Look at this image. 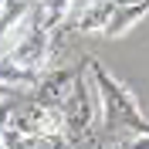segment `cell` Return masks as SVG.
Returning a JSON list of instances; mask_svg holds the SVG:
<instances>
[{"instance_id": "cell-1", "label": "cell", "mask_w": 149, "mask_h": 149, "mask_svg": "<svg viewBox=\"0 0 149 149\" xmlns=\"http://www.w3.org/2000/svg\"><path fill=\"white\" fill-rule=\"evenodd\" d=\"M88 68H92V78H95V92L102 98L105 125H109V129L125 125V129H132V132H149V122H146V115H142L139 102L132 98L129 88H125L115 74H109V68H105L102 61L88 58Z\"/></svg>"}, {"instance_id": "cell-2", "label": "cell", "mask_w": 149, "mask_h": 149, "mask_svg": "<svg viewBox=\"0 0 149 149\" xmlns=\"http://www.w3.org/2000/svg\"><path fill=\"white\" fill-rule=\"evenodd\" d=\"M88 78H92V68H88V58H85V65L74 74L71 95H68L65 109H61L71 142H85V136H88L92 125H95V102H92V81H88Z\"/></svg>"}, {"instance_id": "cell-3", "label": "cell", "mask_w": 149, "mask_h": 149, "mask_svg": "<svg viewBox=\"0 0 149 149\" xmlns=\"http://www.w3.org/2000/svg\"><path fill=\"white\" fill-rule=\"evenodd\" d=\"M129 0H92L88 7H81L78 20H74V31L78 34H105L109 20L119 14V7H125Z\"/></svg>"}, {"instance_id": "cell-4", "label": "cell", "mask_w": 149, "mask_h": 149, "mask_svg": "<svg viewBox=\"0 0 149 149\" xmlns=\"http://www.w3.org/2000/svg\"><path fill=\"white\" fill-rule=\"evenodd\" d=\"M71 85H74V74L71 71H51L41 78L37 85V105L44 109H65L68 95H71Z\"/></svg>"}, {"instance_id": "cell-5", "label": "cell", "mask_w": 149, "mask_h": 149, "mask_svg": "<svg viewBox=\"0 0 149 149\" xmlns=\"http://www.w3.org/2000/svg\"><path fill=\"white\" fill-rule=\"evenodd\" d=\"M146 14H149V0H129V3L119 7V14L109 20V27H105L102 37H122V34H129Z\"/></svg>"}, {"instance_id": "cell-6", "label": "cell", "mask_w": 149, "mask_h": 149, "mask_svg": "<svg viewBox=\"0 0 149 149\" xmlns=\"http://www.w3.org/2000/svg\"><path fill=\"white\" fill-rule=\"evenodd\" d=\"M0 78H3V88H34V85H41L44 74L34 71V68L17 65V61H10V58H3V71H0Z\"/></svg>"}, {"instance_id": "cell-7", "label": "cell", "mask_w": 149, "mask_h": 149, "mask_svg": "<svg viewBox=\"0 0 149 149\" xmlns=\"http://www.w3.org/2000/svg\"><path fill=\"white\" fill-rule=\"evenodd\" d=\"M68 10H71V0H41V27L54 34L65 24Z\"/></svg>"}, {"instance_id": "cell-8", "label": "cell", "mask_w": 149, "mask_h": 149, "mask_svg": "<svg viewBox=\"0 0 149 149\" xmlns=\"http://www.w3.org/2000/svg\"><path fill=\"white\" fill-rule=\"evenodd\" d=\"M24 17H31L27 14V0H3V34H10L14 27H20L24 24Z\"/></svg>"}, {"instance_id": "cell-9", "label": "cell", "mask_w": 149, "mask_h": 149, "mask_svg": "<svg viewBox=\"0 0 149 149\" xmlns=\"http://www.w3.org/2000/svg\"><path fill=\"white\" fill-rule=\"evenodd\" d=\"M37 139H31V136H24L20 129H14V125H3V149H34Z\"/></svg>"}, {"instance_id": "cell-10", "label": "cell", "mask_w": 149, "mask_h": 149, "mask_svg": "<svg viewBox=\"0 0 149 149\" xmlns=\"http://www.w3.org/2000/svg\"><path fill=\"white\" fill-rule=\"evenodd\" d=\"M122 149H149V132H132L129 139L122 142Z\"/></svg>"}]
</instances>
